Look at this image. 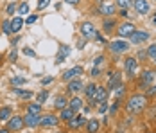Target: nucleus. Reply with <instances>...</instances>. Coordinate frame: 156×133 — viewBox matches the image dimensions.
Segmentation results:
<instances>
[{"mask_svg":"<svg viewBox=\"0 0 156 133\" xmlns=\"http://www.w3.org/2000/svg\"><path fill=\"white\" fill-rule=\"evenodd\" d=\"M147 104V95H142V94H135L127 99V104H126V110L131 112V113H140L142 110L145 108Z\"/></svg>","mask_w":156,"mask_h":133,"instance_id":"obj_1","label":"nucleus"},{"mask_svg":"<svg viewBox=\"0 0 156 133\" xmlns=\"http://www.w3.org/2000/svg\"><path fill=\"white\" fill-rule=\"evenodd\" d=\"M124 70L127 77H135L136 76V70H138V61L136 58H126L124 59Z\"/></svg>","mask_w":156,"mask_h":133,"instance_id":"obj_2","label":"nucleus"},{"mask_svg":"<svg viewBox=\"0 0 156 133\" xmlns=\"http://www.w3.org/2000/svg\"><path fill=\"white\" fill-rule=\"evenodd\" d=\"M83 72H84V68H83V67H72V68H68V70H65V72H63V79H65V81H66V83H70V81H74V79H76V77H77V76H83Z\"/></svg>","mask_w":156,"mask_h":133,"instance_id":"obj_3","label":"nucleus"},{"mask_svg":"<svg viewBox=\"0 0 156 133\" xmlns=\"http://www.w3.org/2000/svg\"><path fill=\"white\" fill-rule=\"evenodd\" d=\"M115 11H117V4H113V2H101V6H99V13L102 16H113L115 15Z\"/></svg>","mask_w":156,"mask_h":133,"instance_id":"obj_4","label":"nucleus"},{"mask_svg":"<svg viewBox=\"0 0 156 133\" xmlns=\"http://www.w3.org/2000/svg\"><path fill=\"white\" fill-rule=\"evenodd\" d=\"M136 31V27L131 24V22H124L122 25H119V29H117V34L120 36V38H129L133 32Z\"/></svg>","mask_w":156,"mask_h":133,"instance_id":"obj_5","label":"nucleus"},{"mask_svg":"<svg viewBox=\"0 0 156 133\" xmlns=\"http://www.w3.org/2000/svg\"><path fill=\"white\" fill-rule=\"evenodd\" d=\"M127 49H129V45H127V42H124V40H113V42L109 43V50H111L113 54H122Z\"/></svg>","mask_w":156,"mask_h":133,"instance_id":"obj_6","label":"nucleus"},{"mask_svg":"<svg viewBox=\"0 0 156 133\" xmlns=\"http://www.w3.org/2000/svg\"><path fill=\"white\" fill-rule=\"evenodd\" d=\"M108 88H104V87H97L95 90L94 97H92V103L94 104H101V103H106V99H108Z\"/></svg>","mask_w":156,"mask_h":133,"instance_id":"obj_7","label":"nucleus"},{"mask_svg":"<svg viewBox=\"0 0 156 133\" xmlns=\"http://www.w3.org/2000/svg\"><path fill=\"white\" fill-rule=\"evenodd\" d=\"M23 124H25V120L22 117L13 115V117L7 120V130H9V131H20V130L23 128Z\"/></svg>","mask_w":156,"mask_h":133,"instance_id":"obj_8","label":"nucleus"},{"mask_svg":"<svg viewBox=\"0 0 156 133\" xmlns=\"http://www.w3.org/2000/svg\"><path fill=\"white\" fill-rule=\"evenodd\" d=\"M129 40H131V43H136V45L145 43V42L149 40V32H147V31H135V32L129 36Z\"/></svg>","mask_w":156,"mask_h":133,"instance_id":"obj_9","label":"nucleus"},{"mask_svg":"<svg viewBox=\"0 0 156 133\" xmlns=\"http://www.w3.org/2000/svg\"><path fill=\"white\" fill-rule=\"evenodd\" d=\"M95 25L92 24V22H84V24H81V34H83V38L84 40H88V38H92V36H95Z\"/></svg>","mask_w":156,"mask_h":133,"instance_id":"obj_10","label":"nucleus"},{"mask_svg":"<svg viewBox=\"0 0 156 133\" xmlns=\"http://www.w3.org/2000/svg\"><path fill=\"white\" fill-rule=\"evenodd\" d=\"M133 6H135V9H136V13H138V15H147V13H149V9H151V6H149V2H147V0H135V2H133Z\"/></svg>","mask_w":156,"mask_h":133,"instance_id":"obj_11","label":"nucleus"},{"mask_svg":"<svg viewBox=\"0 0 156 133\" xmlns=\"http://www.w3.org/2000/svg\"><path fill=\"white\" fill-rule=\"evenodd\" d=\"M58 122H59V119L56 117L54 113H47V115L41 117V122H40V124H41L43 128H52V126H56Z\"/></svg>","mask_w":156,"mask_h":133,"instance_id":"obj_12","label":"nucleus"},{"mask_svg":"<svg viewBox=\"0 0 156 133\" xmlns=\"http://www.w3.org/2000/svg\"><path fill=\"white\" fill-rule=\"evenodd\" d=\"M25 124L29 126V128H36V126H40V122H41V115H34V113H27L25 117Z\"/></svg>","mask_w":156,"mask_h":133,"instance_id":"obj_13","label":"nucleus"},{"mask_svg":"<svg viewBox=\"0 0 156 133\" xmlns=\"http://www.w3.org/2000/svg\"><path fill=\"white\" fill-rule=\"evenodd\" d=\"M68 56H70V47H68V45H59V52H58V56H56V63H58V65L63 63Z\"/></svg>","mask_w":156,"mask_h":133,"instance_id":"obj_14","label":"nucleus"},{"mask_svg":"<svg viewBox=\"0 0 156 133\" xmlns=\"http://www.w3.org/2000/svg\"><path fill=\"white\" fill-rule=\"evenodd\" d=\"M111 77H109V81H108V88L109 90H115L117 87H120L122 83H120V72H111Z\"/></svg>","mask_w":156,"mask_h":133,"instance_id":"obj_15","label":"nucleus"},{"mask_svg":"<svg viewBox=\"0 0 156 133\" xmlns=\"http://www.w3.org/2000/svg\"><path fill=\"white\" fill-rule=\"evenodd\" d=\"M154 72L153 70H144V74H142V79H140V87H147V85H151L153 83V79H154Z\"/></svg>","mask_w":156,"mask_h":133,"instance_id":"obj_16","label":"nucleus"},{"mask_svg":"<svg viewBox=\"0 0 156 133\" xmlns=\"http://www.w3.org/2000/svg\"><path fill=\"white\" fill-rule=\"evenodd\" d=\"M66 90H68V92H72V94H77V92H81V90H84V85H83V81L74 79V81H70V83H68Z\"/></svg>","mask_w":156,"mask_h":133,"instance_id":"obj_17","label":"nucleus"},{"mask_svg":"<svg viewBox=\"0 0 156 133\" xmlns=\"http://www.w3.org/2000/svg\"><path fill=\"white\" fill-rule=\"evenodd\" d=\"M84 122H88V120L83 117V115H76L72 120H68V128H72V130H77V128H81Z\"/></svg>","mask_w":156,"mask_h":133,"instance_id":"obj_18","label":"nucleus"},{"mask_svg":"<svg viewBox=\"0 0 156 133\" xmlns=\"http://www.w3.org/2000/svg\"><path fill=\"white\" fill-rule=\"evenodd\" d=\"M99 128H101L99 119H88V122H86V131L88 133H97Z\"/></svg>","mask_w":156,"mask_h":133,"instance_id":"obj_19","label":"nucleus"},{"mask_svg":"<svg viewBox=\"0 0 156 133\" xmlns=\"http://www.w3.org/2000/svg\"><path fill=\"white\" fill-rule=\"evenodd\" d=\"M74 117H76V112H74L70 106H66V108L61 110V117H59L61 120H66V122H68V120H72Z\"/></svg>","mask_w":156,"mask_h":133,"instance_id":"obj_20","label":"nucleus"},{"mask_svg":"<svg viewBox=\"0 0 156 133\" xmlns=\"http://www.w3.org/2000/svg\"><path fill=\"white\" fill-rule=\"evenodd\" d=\"M68 106V101H66V97H63V95H58L56 97V101H54V108L56 110H63V108H66Z\"/></svg>","mask_w":156,"mask_h":133,"instance_id":"obj_21","label":"nucleus"},{"mask_svg":"<svg viewBox=\"0 0 156 133\" xmlns=\"http://www.w3.org/2000/svg\"><path fill=\"white\" fill-rule=\"evenodd\" d=\"M68 106H70L74 112H79V110L83 108V101H81L79 97H72V99H70V103H68Z\"/></svg>","mask_w":156,"mask_h":133,"instance_id":"obj_22","label":"nucleus"},{"mask_svg":"<svg viewBox=\"0 0 156 133\" xmlns=\"http://www.w3.org/2000/svg\"><path fill=\"white\" fill-rule=\"evenodd\" d=\"M27 113H34V115H40L41 113V104L40 103H32L27 106Z\"/></svg>","mask_w":156,"mask_h":133,"instance_id":"obj_23","label":"nucleus"},{"mask_svg":"<svg viewBox=\"0 0 156 133\" xmlns=\"http://www.w3.org/2000/svg\"><path fill=\"white\" fill-rule=\"evenodd\" d=\"M22 25H23V20L22 18H13L11 20V31L13 32H18V31L22 29Z\"/></svg>","mask_w":156,"mask_h":133,"instance_id":"obj_24","label":"nucleus"},{"mask_svg":"<svg viewBox=\"0 0 156 133\" xmlns=\"http://www.w3.org/2000/svg\"><path fill=\"white\" fill-rule=\"evenodd\" d=\"M95 90H97V85H94V83H90V85L84 87V94H86V97H88L90 101H92V97H94Z\"/></svg>","mask_w":156,"mask_h":133,"instance_id":"obj_25","label":"nucleus"},{"mask_svg":"<svg viewBox=\"0 0 156 133\" xmlns=\"http://www.w3.org/2000/svg\"><path fill=\"white\" fill-rule=\"evenodd\" d=\"M11 113H13V112H11V108H9V106L2 108V110H0V120H9V119L13 117Z\"/></svg>","mask_w":156,"mask_h":133,"instance_id":"obj_26","label":"nucleus"},{"mask_svg":"<svg viewBox=\"0 0 156 133\" xmlns=\"http://www.w3.org/2000/svg\"><path fill=\"white\" fill-rule=\"evenodd\" d=\"M115 4L120 9H129V6H133V0H115Z\"/></svg>","mask_w":156,"mask_h":133,"instance_id":"obj_27","label":"nucleus"},{"mask_svg":"<svg viewBox=\"0 0 156 133\" xmlns=\"http://www.w3.org/2000/svg\"><path fill=\"white\" fill-rule=\"evenodd\" d=\"M16 94H18L20 97H23V99H31V97H34V92H31V90H16Z\"/></svg>","mask_w":156,"mask_h":133,"instance_id":"obj_28","label":"nucleus"},{"mask_svg":"<svg viewBox=\"0 0 156 133\" xmlns=\"http://www.w3.org/2000/svg\"><path fill=\"white\" fill-rule=\"evenodd\" d=\"M47 97H48V92H47V90H41V92L36 95V99H38V103H40V104L45 103V101H47Z\"/></svg>","mask_w":156,"mask_h":133,"instance_id":"obj_29","label":"nucleus"},{"mask_svg":"<svg viewBox=\"0 0 156 133\" xmlns=\"http://www.w3.org/2000/svg\"><path fill=\"white\" fill-rule=\"evenodd\" d=\"M147 56L156 61V43H153V45H149V47H147Z\"/></svg>","mask_w":156,"mask_h":133,"instance_id":"obj_30","label":"nucleus"},{"mask_svg":"<svg viewBox=\"0 0 156 133\" xmlns=\"http://www.w3.org/2000/svg\"><path fill=\"white\" fill-rule=\"evenodd\" d=\"M11 83H13V85H23V83H27V77H23V76H15V77L11 79Z\"/></svg>","mask_w":156,"mask_h":133,"instance_id":"obj_31","label":"nucleus"},{"mask_svg":"<svg viewBox=\"0 0 156 133\" xmlns=\"http://www.w3.org/2000/svg\"><path fill=\"white\" fill-rule=\"evenodd\" d=\"M2 31H4L5 34H13V31H11V22H9V20L2 22Z\"/></svg>","mask_w":156,"mask_h":133,"instance_id":"obj_32","label":"nucleus"},{"mask_svg":"<svg viewBox=\"0 0 156 133\" xmlns=\"http://www.w3.org/2000/svg\"><path fill=\"white\" fill-rule=\"evenodd\" d=\"M113 27H115V20H113V18H108V20L104 22V31H106V32H109Z\"/></svg>","mask_w":156,"mask_h":133,"instance_id":"obj_33","label":"nucleus"},{"mask_svg":"<svg viewBox=\"0 0 156 133\" xmlns=\"http://www.w3.org/2000/svg\"><path fill=\"white\" fill-rule=\"evenodd\" d=\"M18 13H20V15H27V13H29V4H22V6L18 7Z\"/></svg>","mask_w":156,"mask_h":133,"instance_id":"obj_34","label":"nucleus"},{"mask_svg":"<svg viewBox=\"0 0 156 133\" xmlns=\"http://www.w3.org/2000/svg\"><path fill=\"white\" fill-rule=\"evenodd\" d=\"M50 2H52V0H40V2H38V9H45Z\"/></svg>","mask_w":156,"mask_h":133,"instance_id":"obj_35","label":"nucleus"},{"mask_svg":"<svg viewBox=\"0 0 156 133\" xmlns=\"http://www.w3.org/2000/svg\"><path fill=\"white\" fill-rule=\"evenodd\" d=\"M23 54H25V56H31V58H34V56H36V52H34L32 49H27V47L23 49Z\"/></svg>","mask_w":156,"mask_h":133,"instance_id":"obj_36","label":"nucleus"},{"mask_svg":"<svg viewBox=\"0 0 156 133\" xmlns=\"http://www.w3.org/2000/svg\"><path fill=\"white\" fill-rule=\"evenodd\" d=\"M102 61H104V56H97L95 61H94V65H95V67H101V65H102Z\"/></svg>","mask_w":156,"mask_h":133,"instance_id":"obj_37","label":"nucleus"},{"mask_svg":"<svg viewBox=\"0 0 156 133\" xmlns=\"http://www.w3.org/2000/svg\"><path fill=\"white\" fill-rule=\"evenodd\" d=\"M15 11H16V6L15 4H9L7 6V15H15Z\"/></svg>","mask_w":156,"mask_h":133,"instance_id":"obj_38","label":"nucleus"},{"mask_svg":"<svg viewBox=\"0 0 156 133\" xmlns=\"http://www.w3.org/2000/svg\"><path fill=\"white\" fill-rule=\"evenodd\" d=\"M108 110V103H101L99 104V113H104Z\"/></svg>","mask_w":156,"mask_h":133,"instance_id":"obj_39","label":"nucleus"},{"mask_svg":"<svg viewBox=\"0 0 156 133\" xmlns=\"http://www.w3.org/2000/svg\"><path fill=\"white\" fill-rule=\"evenodd\" d=\"M16 56H18V52H16V49H13L9 52V61H16Z\"/></svg>","mask_w":156,"mask_h":133,"instance_id":"obj_40","label":"nucleus"},{"mask_svg":"<svg viewBox=\"0 0 156 133\" xmlns=\"http://www.w3.org/2000/svg\"><path fill=\"white\" fill-rule=\"evenodd\" d=\"M147 95H156V85H151L147 90Z\"/></svg>","mask_w":156,"mask_h":133,"instance_id":"obj_41","label":"nucleus"},{"mask_svg":"<svg viewBox=\"0 0 156 133\" xmlns=\"http://www.w3.org/2000/svg\"><path fill=\"white\" fill-rule=\"evenodd\" d=\"M52 81H54V77L48 76V77H43V79H41V85H48V83H52Z\"/></svg>","mask_w":156,"mask_h":133,"instance_id":"obj_42","label":"nucleus"},{"mask_svg":"<svg viewBox=\"0 0 156 133\" xmlns=\"http://www.w3.org/2000/svg\"><path fill=\"white\" fill-rule=\"evenodd\" d=\"M94 38L97 40V42H101V43H104V42H106V40H104V36H101V34H95Z\"/></svg>","mask_w":156,"mask_h":133,"instance_id":"obj_43","label":"nucleus"},{"mask_svg":"<svg viewBox=\"0 0 156 133\" xmlns=\"http://www.w3.org/2000/svg\"><path fill=\"white\" fill-rule=\"evenodd\" d=\"M36 18H38L36 15H31L29 18H27V24H34V22H36Z\"/></svg>","mask_w":156,"mask_h":133,"instance_id":"obj_44","label":"nucleus"},{"mask_svg":"<svg viewBox=\"0 0 156 133\" xmlns=\"http://www.w3.org/2000/svg\"><path fill=\"white\" fill-rule=\"evenodd\" d=\"M81 0H65V4H70V6H77Z\"/></svg>","mask_w":156,"mask_h":133,"instance_id":"obj_45","label":"nucleus"},{"mask_svg":"<svg viewBox=\"0 0 156 133\" xmlns=\"http://www.w3.org/2000/svg\"><path fill=\"white\" fill-rule=\"evenodd\" d=\"M101 74V68L99 67H94V70H92V76H99Z\"/></svg>","mask_w":156,"mask_h":133,"instance_id":"obj_46","label":"nucleus"},{"mask_svg":"<svg viewBox=\"0 0 156 133\" xmlns=\"http://www.w3.org/2000/svg\"><path fill=\"white\" fill-rule=\"evenodd\" d=\"M145 56H147V52H144V50H138V58H140V59H144Z\"/></svg>","mask_w":156,"mask_h":133,"instance_id":"obj_47","label":"nucleus"},{"mask_svg":"<svg viewBox=\"0 0 156 133\" xmlns=\"http://www.w3.org/2000/svg\"><path fill=\"white\" fill-rule=\"evenodd\" d=\"M84 43H86V42H84ZM84 43H83V40H79V42H77V49H83V45H84Z\"/></svg>","mask_w":156,"mask_h":133,"instance_id":"obj_48","label":"nucleus"},{"mask_svg":"<svg viewBox=\"0 0 156 133\" xmlns=\"http://www.w3.org/2000/svg\"><path fill=\"white\" fill-rule=\"evenodd\" d=\"M0 133H9V130H7V128H2V130H0Z\"/></svg>","mask_w":156,"mask_h":133,"instance_id":"obj_49","label":"nucleus"},{"mask_svg":"<svg viewBox=\"0 0 156 133\" xmlns=\"http://www.w3.org/2000/svg\"><path fill=\"white\" fill-rule=\"evenodd\" d=\"M153 24H154V25H156V15L153 16Z\"/></svg>","mask_w":156,"mask_h":133,"instance_id":"obj_50","label":"nucleus"},{"mask_svg":"<svg viewBox=\"0 0 156 133\" xmlns=\"http://www.w3.org/2000/svg\"><path fill=\"white\" fill-rule=\"evenodd\" d=\"M56 133H65V131H56Z\"/></svg>","mask_w":156,"mask_h":133,"instance_id":"obj_51","label":"nucleus"},{"mask_svg":"<svg viewBox=\"0 0 156 133\" xmlns=\"http://www.w3.org/2000/svg\"><path fill=\"white\" fill-rule=\"evenodd\" d=\"M147 133H153V131H147Z\"/></svg>","mask_w":156,"mask_h":133,"instance_id":"obj_52","label":"nucleus"}]
</instances>
